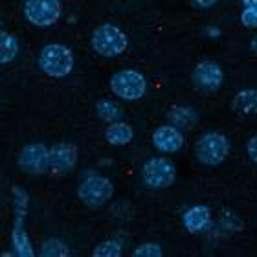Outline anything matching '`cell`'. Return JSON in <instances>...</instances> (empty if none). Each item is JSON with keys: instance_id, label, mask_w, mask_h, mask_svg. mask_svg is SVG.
Returning a JSON list of instances; mask_svg holds the SVG:
<instances>
[{"instance_id": "cell-19", "label": "cell", "mask_w": 257, "mask_h": 257, "mask_svg": "<svg viewBox=\"0 0 257 257\" xmlns=\"http://www.w3.org/2000/svg\"><path fill=\"white\" fill-rule=\"evenodd\" d=\"M41 253L46 257H66V255H70V248L66 246V242L64 241L52 237V239L43 242V250H41Z\"/></svg>"}, {"instance_id": "cell-20", "label": "cell", "mask_w": 257, "mask_h": 257, "mask_svg": "<svg viewBox=\"0 0 257 257\" xmlns=\"http://www.w3.org/2000/svg\"><path fill=\"white\" fill-rule=\"evenodd\" d=\"M121 253H123L121 242L114 241V239L99 242V244L94 248V257H119Z\"/></svg>"}, {"instance_id": "cell-3", "label": "cell", "mask_w": 257, "mask_h": 257, "mask_svg": "<svg viewBox=\"0 0 257 257\" xmlns=\"http://www.w3.org/2000/svg\"><path fill=\"white\" fill-rule=\"evenodd\" d=\"M110 90L123 101H138L147 92V79L138 70H119L110 77Z\"/></svg>"}, {"instance_id": "cell-8", "label": "cell", "mask_w": 257, "mask_h": 257, "mask_svg": "<svg viewBox=\"0 0 257 257\" xmlns=\"http://www.w3.org/2000/svg\"><path fill=\"white\" fill-rule=\"evenodd\" d=\"M77 164V147L68 142L52 145L48 149V169L55 175H66Z\"/></svg>"}, {"instance_id": "cell-26", "label": "cell", "mask_w": 257, "mask_h": 257, "mask_svg": "<svg viewBox=\"0 0 257 257\" xmlns=\"http://www.w3.org/2000/svg\"><path fill=\"white\" fill-rule=\"evenodd\" d=\"M188 2L191 6H195V8H198V10H208V8L217 4V0H188Z\"/></svg>"}, {"instance_id": "cell-2", "label": "cell", "mask_w": 257, "mask_h": 257, "mask_svg": "<svg viewBox=\"0 0 257 257\" xmlns=\"http://www.w3.org/2000/svg\"><path fill=\"white\" fill-rule=\"evenodd\" d=\"M92 48L103 57H118L127 50L128 39L123 30L114 24H101L92 33Z\"/></svg>"}, {"instance_id": "cell-27", "label": "cell", "mask_w": 257, "mask_h": 257, "mask_svg": "<svg viewBox=\"0 0 257 257\" xmlns=\"http://www.w3.org/2000/svg\"><path fill=\"white\" fill-rule=\"evenodd\" d=\"M244 8H250V6H255L257 8V0H241Z\"/></svg>"}, {"instance_id": "cell-10", "label": "cell", "mask_w": 257, "mask_h": 257, "mask_svg": "<svg viewBox=\"0 0 257 257\" xmlns=\"http://www.w3.org/2000/svg\"><path fill=\"white\" fill-rule=\"evenodd\" d=\"M193 81H195L197 88H200V90L215 92L222 86L224 74H222V68L217 63H213V61H202L193 70Z\"/></svg>"}, {"instance_id": "cell-16", "label": "cell", "mask_w": 257, "mask_h": 257, "mask_svg": "<svg viewBox=\"0 0 257 257\" xmlns=\"http://www.w3.org/2000/svg\"><path fill=\"white\" fill-rule=\"evenodd\" d=\"M233 108L239 114H257V90L246 88L233 97Z\"/></svg>"}, {"instance_id": "cell-18", "label": "cell", "mask_w": 257, "mask_h": 257, "mask_svg": "<svg viewBox=\"0 0 257 257\" xmlns=\"http://www.w3.org/2000/svg\"><path fill=\"white\" fill-rule=\"evenodd\" d=\"M96 112L99 116V119L107 121V123H114V121H119V119L123 118V110L114 101H108V99H101V101L97 103Z\"/></svg>"}, {"instance_id": "cell-11", "label": "cell", "mask_w": 257, "mask_h": 257, "mask_svg": "<svg viewBox=\"0 0 257 257\" xmlns=\"http://www.w3.org/2000/svg\"><path fill=\"white\" fill-rule=\"evenodd\" d=\"M153 145L160 153L173 155L184 147V134L175 125H160L153 133Z\"/></svg>"}, {"instance_id": "cell-22", "label": "cell", "mask_w": 257, "mask_h": 257, "mask_svg": "<svg viewBox=\"0 0 257 257\" xmlns=\"http://www.w3.org/2000/svg\"><path fill=\"white\" fill-rule=\"evenodd\" d=\"M134 257H162V246L156 242H144L134 250Z\"/></svg>"}, {"instance_id": "cell-28", "label": "cell", "mask_w": 257, "mask_h": 257, "mask_svg": "<svg viewBox=\"0 0 257 257\" xmlns=\"http://www.w3.org/2000/svg\"><path fill=\"white\" fill-rule=\"evenodd\" d=\"M250 48H252L253 52H255V55H257V35L252 39V43H250Z\"/></svg>"}, {"instance_id": "cell-4", "label": "cell", "mask_w": 257, "mask_h": 257, "mask_svg": "<svg viewBox=\"0 0 257 257\" xmlns=\"http://www.w3.org/2000/svg\"><path fill=\"white\" fill-rule=\"evenodd\" d=\"M195 155L204 166H219L230 155V140L220 133H206L197 142Z\"/></svg>"}, {"instance_id": "cell-13", "label": "cell", "mask_w": 257, "mask_h": 257, "mask_svg": "<svg viewBox=\"0 0 257 257\" xmlns=\"http://www.w3.org/2000/svg\"><path fill=\"white\" fill-rule=\"evenodd\" d=\"M11 246H13V253L19 257H33V248L30 235L24 230V220H17L11 231Z\"/></svg>"}, {"instance_id": "cell-9", "label": "cell", "mask_w": 257, "mask_h": 257, "mask_svg": "<svg viewBox=\"0 0 257 257\" xmlns=\"http://www.w3.org/2000/svg\"><path fill=\"white\" fill-rule=\"evenodd\" d=\"M19 167L30 175H43L48 169V147L41 142L26 145L19 155Z\"/></svg>"}, {"instance_id": "cell-12", "label": "cell", "mask_w": 257, "mask_h": 257, "mask_svg": "<svg viewBox=\"0 0 257 257\" xmlns=\"http://www.w3.org/2000/svg\"><path fill=\"white\" fill-rule=\"evenodd\" d=\"M182 224L189 233H204L213 224L211 209L208 206H191L182 213Z\"/></svg>"}, {"instance_id": "cell-7", "label": "cell", "mask_w": 257, "mask_h": 257, "mask_svg": "<svg viewBox=\"0 0 257 257\" xmlns=\"http://www.w3.org/2000/svg\"><path fill=\"white\" fill-rule=\"evenodd\" d=\"M114 193L112 182L103 175H90L79 184L77 195H79L81 202L90 206V208H99L105 202L110 200Z\"/></svg>"}, {"instance_id": "cell-25", "label": "cell", "mask_w": 257, "mask_h": 257, "mask_svg": "<svg viewBox=\"0 0 257 257\" xmlns=\"http://www.w3.org/2000/svg\"><path fill=\"white\" fill-rule=\"evenodd\" d=\"M248 158L252 162H255L257 164V136H253V138H250V142H248Z\"/></svg>"}, {"instance_id": "cell-23", "label": "cell", "mask_w": 257, "mask_h": 257, "mask_svg": "<svg viewBox=\"0 0 257 257\" xmlns=\"http://www.w3.org/2000/svg\"><path fill=\"white\" fill-rule=\"evenodd\" d=\"M220 222H222V226H224L230 233H233V231H239L242 228V220L239 219L235 213H231V211H224V213H222V219H220Z\"/></svg>"}, {"instance_id": "cell-24", "label": "cell", "mask_w": 257, "mask_h": 257, "mask_svg": "<svg viewBox=\"0 0 257 257\" xmlns=\"http://www.w3.org/2000/svg\"><path fill=\"white\" fill-rule=\"evenodd\" d=\"M241 22L244 28H257V8L255 6L244 8V11L241 13Z\"/></svg>"}, {"instance_id": "cell-29", "label": "cell", "mask_w": 257, "mask_h": 257, "mask_svg": "<svg viewBox=\"0 0 257 257\" xmlns=\"http://www.w3.org/2000/svg\"><path fill=\"white\" fill-rule=\"evenodd\" d=\"M208 33L209 35H213V37H219V30H217V28H213V30H208Z\"/></svg>"}, {"instance_id": "cell-17", "label": "cell", "mask_w": 257, "mask_h": 257, "mask_svg": "<svg viewBox=\"0 0 257 257\" xmlns=\"http://www.w3.org/2000/svg\"><path fill=\"white\" fill-rule=\"evenodd\" d=\"M17 54H19V41L15 39V35L0 30V64L15 61Z\"/></svg>"}, {"instance_id": "cell-21", "label": "cell", "mask_w": 257, "mask_h": 257, "mask_svg": "<svg viewBox=\"0 0 257 257\" xmlns=\"http://www.w3.org/2000/svg\"><path fill=\"white\" fill-rule=\"evenodd\" d=\"M13 197H15V219L17 220H24L28 211V202H30V197H28L26 191H22L21 188L13 189Z\"/></svg>"}, {"instance_id": "cell-15", "label": "cell", "mask_w": 257, "mask_h": 257, "mask_svg": "<svg viewBox=\"0 0 257 257\" xmlns=\"http://www.w3.org/2000/svg\"><path fill=\"white\" fill-rule=\"evenodd\" d=\"M167 118L171 121V125H175L177 128H191L197 123V110L191 107H173L167 114Z\"/></svg>"}, {"instance_id": "cell-14", "label": "cell", "mask_w": 257, "mask_h": 257, "mask_svg": "<svg viewBox=\"0 0 257 257\" xmlns=\"http://www.w3.org/2000/svg\"><path fill=\"white\" fill-rule=\"evenodd\" d=\"M134 136L133 127L125 121H114V123H108L107 131H105V140L108 144L114 145V147H121V145H127Z\"/></svg>"}, {"instance_id": "cell-1", "label": "cell", "mask_w": 257, "mask_h": 257, "mask_svg": "<svg viewBox=\"0 0 257 257\" xmlns=\"http://www.w3.org/2000/svg\"><path fill=\"white\" fill-rule=\"evenodd\" d=\"M74 52L59 43L46 44L39 55V66L44 74L55 79L66 77L74 70Z\"/></svg>"}, {"instance_id": "cell-5", "label": "cell", "mask_w": 257, "mask_h": 257, "mask_svg": "<svg viewBox=\"0 0 257 257\" xmlns=\"http://www.w3.org/2000/svg\"><path fill=\"white\" fill-rule=\"evenodd\" d=\"M177 178V167L171 160L153 156L142 167V180L151 189H166Z\"/></svg>"}, {"instance_id": "cell-6", "label": "cell", "mask_w": 257, "mask_h": 257, "mask_svg": "<svg viewBox=\"0 0 257 257\" xmlns=\"http://www.w3.org/2000/svg\"><path fill=\"white\" fill-rule=\"evenodd\" d=\"M63 6L59 0H26L24 17L37 28H50L61 19Z\"/></svg>"}]
</instances>
